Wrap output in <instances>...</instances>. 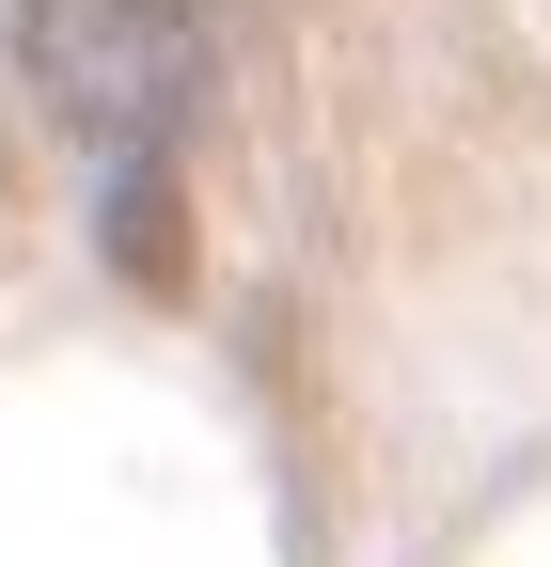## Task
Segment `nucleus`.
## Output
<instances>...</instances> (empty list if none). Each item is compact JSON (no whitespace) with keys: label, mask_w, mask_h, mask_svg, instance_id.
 <instances>
[{"label":"nucleus","mask_w":551,"mask_h":567,"mask_svg":"<svg viewBox=\"0 0 551 567\" xmlns=\"http://www.w3.org/2000/svg\"><path fill=\"white\" fill-rule=\"evenodd\" d=\"M205 17L221 0H32V80L95 158H158L174 111L205 95Z\"/></svg>","instance_id":"obj_1"}]
</instances>
